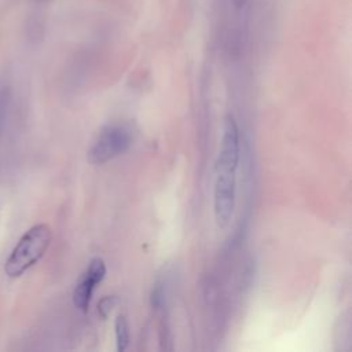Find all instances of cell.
Listing matches in <instances>:
<instances>
[{
  "mask_svg": "<svg viewBox=\"0 0 352 352\" xmlns=\"http://www.w3.org/2000/svg\"><path fill=\"white\" fill-rule=\"evenodd\" d=\"M52 239L51 228L47 224H36L30 227L15 245L4 271L10 278H18L32 265H34L47 252Z\"/></svg>",
  "mask_w": 352,
  "mask_h": 352,
  "instance_id": "6da1fadb",
  "label": "cell"
},
{
  "mask_svg": "<svg viewBox=\"0 0 352 352\" xmlns=\"http://www.w3.org/2000/svg\"><path fill=\"white\" fill-rule=\"evenodd\" d=\"M132 143L129 131L122 125H107L100 131L88 150V161L94 165L104 164L125 153Z\"/></svg>",
  "mask_w": 352,
  "mask_h": 352,
  "instance_id": "7a4b0ae2",
  "label": "cell"
},
{
  "mask_svg": "<svg viewBox=\"0 0 352 352\" xmlns=\"http://www.w3.org/2000/svg\"><path fill=\"white\" fill-rule=\"evenodd\" d=\"M235 182L234 173H216L213 191L214 220L219 227L228 226L235 208Z\"/></svg>",
  "mask_w": 352,
  "mask_h": 352,
  "instance_id": "3957f363",
  "label": "cell"
},
{
  "mask_svg": "<svg viewBox=\"0 0 352 352\" xmlns=\"http://www.w3.org/2000/svg\"><path fill=\"white\" fill-rule=\"evenodd\" d=\"M106 275V264L102 258L95 257L89 261L85 272L73 290V304L77 309L87 312L96 285H99Z\"/></svg>",
  "mask_w": 352,
  "mask_h": 352,
  "instance_id": "277c9868",
  "label": "cell"
},
{
  "mask_svg": "<svg viewBox=\"0 0 352 352\" xmlns=\"http://www.w3.org/2000/svg\"><path fill=\"white\" fill-rule=\"evenodd\" d=\"M114 331H116V341H117V351L124 352L129 345V326L124 315H118L114 322Z\"/></svg>",
  "mask_w": 352,
  "mask_h": 352,
  "instance_id": "5b68a950",
  "label": "cell"
},
{
  "mask_svg": "<svg viewBox=\"0 0 352 352\" xmlns=\"http://www.w3.org/2000/svg\"><path fill=\"white\" fill-rule=\"evenodd\" d=\"M117 302V298L114 296H106L98 302V312L102 318H107V315L111 312Z\"/></svg>",
  "mask_w": 352,
  "mask_h": 352,
  "instance_id": "8992f818",
  "label": "cell"
},
{
  "mask_svg": "<svg viewBox=\"0 0 352 352\" xmlns=\"http://www.w3.org/2000/svg\"><path fill=\"white\" fill-rule=\"evenodd\" d=\"M232 3L235 4V7H238V8H241V7H243L245 6V3H246V0H232Z\"/></svg>",
  "mask_w": 352,
  "mask_h": 352,
  "instance_id": "52a82bcc",
  "label": "cell"
}]
</instances>
